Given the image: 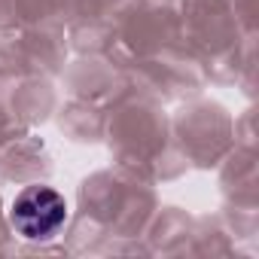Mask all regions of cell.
Returning a JSON list of instances; mask_svg holds the SVG:
<instances>
[{"instance_id":"1","label":"cell","mask_w":259,"mask_h":259,"mask_svg":"<svg viewBox=\"0 0 259 259\" xmlns=\"http://www.w3.org/2000/svg\"><path fill=\"white\" fill-rule=\"evenodd\" d=\"M67 220L64 195L52 186H25L10 204L13 229L28 241H49Z\"/></svg>"}]
</instances>
